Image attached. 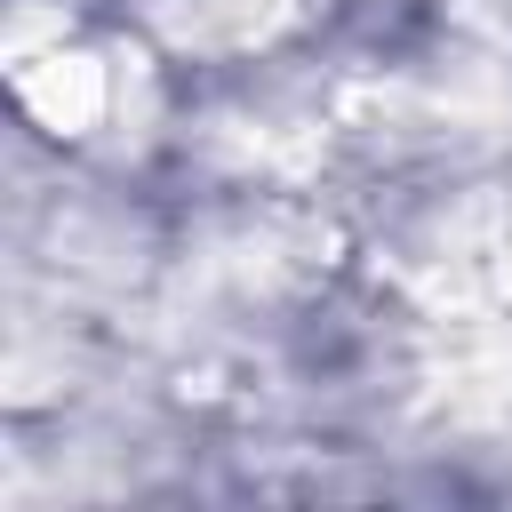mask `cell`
<instances>
[{"mask_svg": "<svg viewBox=\"0 0 512 512\" xmlns=\"http://www.w3.org/2000/svg\"><path fill=\"white\" fill-rule=\"evenodd\" d=\"M96 96H104V80H96L88 56H64V48H56V56L24 64V104H32L48 128H88Z\"/></svg>", "mask_w": 512, "mask_h": 512, "instance_id": "obj_1", "label": "cell"}]
</instances>
